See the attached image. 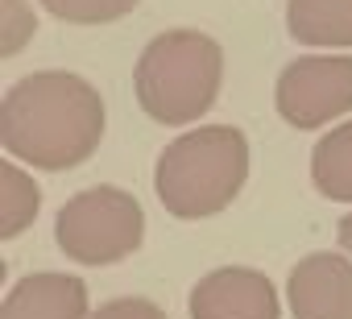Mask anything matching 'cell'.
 <instances>
[{
	"mask_svg": "<svg viewBox=\"0 0 352 319\" xmlns=\"http://www.w3.org/2000/svg\"><path fill=\"white\" fill-rule=\"evenodd\" d=\"M0 319H91L87 286L75 274H30L9 290Z\"/></svg>",
	"mask_w": 352,
	"mask_h": 319,
	"instance_id": "cell-8",
	"label": "cell"
},
{
	"mask_svg": "<svg viewBox=\"0 0 352 319\" xmlns=\"http://www.w3.org/2000/svg\"><path fill=\"white\" fill-rule=\"evenodd\" d=\"M191 319H278L282 302L274 282L249 265H220L195 282L187 298Z\"/></svg>",
	"mask_w": 352,
	"mask_h": 319,
	"instance_id": "cell-6",
	"label": "cell"
},
{
	"mask_svg": "<svg viewBox=\"0 0 352 319\" xmlns=\"http://www.w3.org/2000/svg\"><path fill=\"white\" fill-rule=\"evenodd\" d=\"M294 319H352V261L340 253H311L286 278Z\"/></svg>",
	"mask_w": 352,
	"mask_h": 319,
	"instance_id": "cell-7",
	"label": "cell"
},
{
	"mask_svg": "<svg viewBox=\"0 0 352 319\" xmlns=\"http://www.w3.org/2000/svg\"><path fill=\"white\" fill-rule=\"evenodd\" d=\"M336 236H340V245H344V253H352V212L340 220V228H336Z\"/></svg>",
	"mask_w": 352,
	"mask_h": 319,
	"instance_id": "cell-15",
	"label": "cell"
},
{
	"mask_svg": "<svg viewBox=\"0 0 352 319\" xmlns=\"http://www.w3.org/2000/svg\"><path fill=\"white\" fill-rule=\"evenodd\" d=\"M0 13H5V17H0V54L13 58V54H21L25 42L34 38L38 17L30 13L25 0H0Z\"/></svg>",
	"mask_w": 352,
	"mask_h": 319,
	"instance_id": "cell-13",
	"label": "cell"
},
{
	"mask_svg": "<svg viewBox=\"0 0 352 319\" xmlns=\"http://www.w3.org/2000/svg\"><path fill=\"white\" fill-rule=\"evenodd\" d=\"M100 91L71 71L21 75L0 100V145L34 170L83 166L104 137Z\"/></svg>",
	"mask_w": 352,
	"mask_h": 319,
	"instance_id": "cell-1",
	"label": "cell"
},
{
	"mask_svg": "<svg viewBox=\"0 0 352 319\" xmlns=\"http://www.w3.org/2000/svg\"><path fill=\"white\" fill-rule=\"evenodd\" d=\"M224 83V50L204 30H166L157 34L133 71L137 104L157 124L199 120Z\"/></svg>",
	"mask_w": 352,
	"mask_h": 319,
	"instance_id": "cell-3",
	"label": "cell"
},
{
	"mask_svg": "<svg viewBox=\"0 0 352 319\" xmlns=\"http://www.w3.org/2000/svg\"><path fill=\"white\" fill-rule=\"evenodd\" d=\"M141 0H42V9L67 25H112L129 17Z\"/></svg>",
	"mask_w": 352,
	"mask_h": 319,
	"instance_id": "cell-12",
	"label": "cell"
},
{
	"mask_svg": "<svg viewBox=\"0 0 352 319\" xmlns=\"http://www.w3.org/2000/svg\"><path fill=\"white\" fill-rule=\"evenodd\" d=\"M249 179V137L236 124H199L174 137L153 166V191L174 220L220 216Z\"/></svg>",
	"mask_w": 352,
	"mask_h": 319,
	"instance_id": "cell-2",
	"label": "cell"
},
{
	"mask_svg": "<svg viewBox=\"0 0 352 319\" xmlns=\"http://www.w3.org/2000/svg\"><path fill=\"white\" fill-rule=\"evenodd\" d=\"M58 249L79 265H116L145 241V212L120 187H91L63 204L54 220Z\"/></svg>",
	"mask_w": 352,
	"mask_h": 319,
	"instance_id": "cell-4",
	"label": "cell"
},
{
	"mask_svg": "<svg viewBox=\"0 0 352 319\" xmlns=\"http://www.w3.org/2000/svg\"><path fill=\"white\" fill-rule=\"evenodd\" d=\"M91 319H166V311H162L157 302H149V298L129 294V298H112V302H104L100 311H91Z\"/></svg>",
	"mask_w": 352,
	"mask_h": 319,
	"instance_id": "cell-14",
	"label": "cell"
},
{
	"mask_svg": "<svg viewBox=\"0 0 352 319\" xmlns=\"http://www.w3.org/2000/svg\"><path fill=\"white\" fill-rule=\"evenodd\" d=\"M42 208V187L13 162L0 166V241L21 236Z\"/></svg>",
	"mask_w": 352,
	"mask_h": 319,
	"instance_id": "cell-11",
	"label": "cell"
},
{
	"mask_svg": "<svg viewBox=\"0 0 352 319\" xmlns=\"http://www.w3.org/2000/svg\"><path fill=\"white\" fill-rule=\"evenodd\" d=\"M286 30L298 46L352 50V0H286Z\"/></svg>",
	"mask_w": 352,
	"mask_h": 319,
	"instance_id": "cell-9",
	"label": "cell"
},
{
	"mask_svg": "<svg viewBox=\"0 0 352 319\" xmlns=\"http://www.w3.org/2000/svg\"><path fill=\"white\" fill-rule=\"evenodd\" d=\"M315 191L331 204H352V120L323 133L311 149Z\"/></svg>",
	"mask_w": 352,
	"mask_h": 319,
	"instance_id": "cell-10",
	"label": "cell"
},
{
	"mask_svg": "<svg viewBox=\"0 0 352 319\" xmlns=\"http://www.w3.org/2000/svg\"><path fill=\"white\" fill-rule=\"evenodd\" d=\"M274 104L290 129H323L352 112V54H302L286 63Z\"/></svg>",
	"mask_w": 352,
	"mask_h": 319,
	"instance_id": "cell-5",
	"label": "cell"
}]
</instances>
